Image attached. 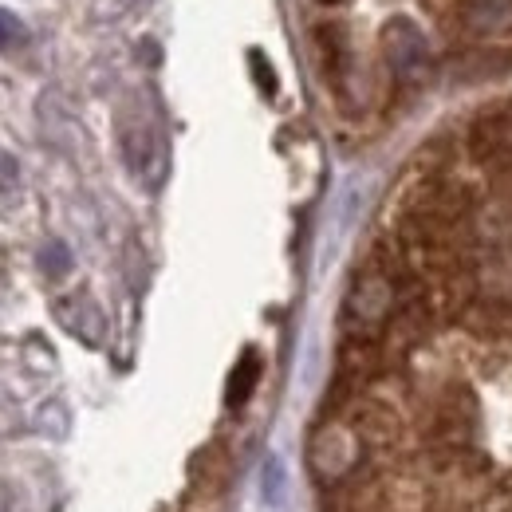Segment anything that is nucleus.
Wrapping results in <instances>:
<instances>
[{"instance_id":"1","label":"nucleus","mask_w":512,"mask_h":512,"mask_svg":"<svg viewBox=\"0 0 512 512\" xmlns=\"http://www.w3.org/2000/svg\"><path fill=\"white\" fill-rule=\"evenodd\" d=\"M383 40H386V60H390V67L402 79H422L430 71V44H426V36H422V28L414 20H406V16L390 20Z\"/></svg>"},{"instance_id":"2","label":"nucleus","mask_w":512,"mask_h":512,"mask_svg":"<svg viewBox=\"0 0 512 512\" xmlns=\"http://www.w3.org/2000/svg\"><path fill=\"white\" fill-rule=\"evenodd\" d=\"M457 20L473 36L512 32V0H457Z\"/></svg>"},{"instance_id":"3","label":"nucleus","mask_w":512,"mask_h":512,"mask_svg":"<svg viewBox=\"0 0 512 512\" xmlns=\"http://www.w3.org/2000/svg\"><path fill=\"white\" fill-rule=\"evenodd\" d=\"M256 383H260V355H256V351H245L241 363H237L233 375H229V390H225L229 406H245V402L253 398Z\"/></svg>"},{"instance_id":"4","label":"nucleus","mask_w":512,"mask_h":512,"mask_svg":"<svg viewBox=\"0 0 512 512\" xmlns=\"http://www.w3.org/2000/svg\"><path fill=\"white\" fill-rule=\"evenodd\" d=\"M20 40H24V24H20L12 12L0 8V48H12V44H20Z\"/></svg>"},{"instance_id":"5","label":"nucleus","mask_w":512,"mask_h":512,"mask_svg":"<svg viewBox=\"0 0 512 512\" xmlns=\"http://www.w3.org/2000/svg\"><path fill=\"white\" fill-rule=\"evenodd\" d=\"M249 64H253V71H256V83H260V91H264V95H272V91H276V75H272L268 60H264L260 52H253V56H249Z\"/></svg>"},{"instance_id":"6","label":"nucleus","mask_w":512,"mask_h":512,"mask_svg":"<svg viewBox=\"0 0 512 512\" xmlns=\"http://www.w3.org/2000/svg\"><path fill=\"white\" fill-rule=\"evenodd\" d=\"M44 260H48V272H56V276H60V272H64V268H67V253H64V245H52V249H48V256H44Z\"/></svg>"},{"instance_id":"7","label":"nucleus","mask_w":512,"mask_h":512,"mask_svg":"<svg viewBox=\"0 0 512 512\" xmlns=\"http://www.w3.org/2000/svg\"><path fill=\"white\" fill-rule=\"evenodd\" d=\"M323 4H339V0H323Z\"/></svg>"}]
</instances>
